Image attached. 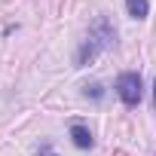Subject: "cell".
Returning <instances> with one entry per match:
<instances>
[{
  "label": "cell",
  "mask_w": 156,
  "mask_h": 156,
  "mask_svg": "<svg viewBox=\"0 0 156 156\" xmlns=\"http://www.w3.org/2000/svg\"><path fill=\"white\" fill-rule=\"evenodd\" d=\"M86 95H92V98H101V86H98V83L86 86Z\"/></svg>",
  "instance_id": "5b68a950"
},
{
  "label": "cell",
  "mask_w": 156,
  "mask_h": 156,
  "mask_svg": "<svg viewBox=\"0 0 156 156\" xmlns=\"http://www.w3.org/2000/svg\"><path fill=\"white\" fill-rule=\"evenodd\" d=\"M116 92H119V98H122V104H129V107H135L138 101H141V76L138 73H119V80H116Z\"/></svg>",
  "instance_id": "7a4b0ae2"
},
{
  "label": "cell",
  "mask_w": 156,
  "mask_h": 156,
  "mask_svg": "<svg viewBox=\"0 0 156 156\" xmlns=\"http://www.w3.org/2000/svg\"><path fill=\"white\" fill-rule=\"evenodd\" d=\"M153 107H156V83H153Z\"/></svg>",
  "instance_id": "52a82bcc"
},
{
  "label": "cell",
  "mask_w": 156,
  "mask_h": 156,
  "mask_svg": "<svg viewBox=\"0 0 156 156\" xmlns=\"http://www.w3.org/2000/svg\"><path fill=\"white\" fill-rule=\"evenodd\" d=\"M40 156H55V153H52V150H49V147L43 144V147H40Z\"/></svg>",
  "instance_id": "8992f818"
},
{
  "label": "cell",
  "mask_w": 156,
  "mask_h": 156,
  "mask_svg": "<svg viewBox=\"0 0 156 156\" xmlns=\"http://www.w3.org/2000/svg\"><path fill=\"white\" fill-rule=\"evenodd\" d=\"M70 138H73V144L80 147V150H89L95 144V138H92V132L86 126H70Z\"/></svg>",
  "instance_id": "3957f363"
},
{
  "label": "cell",
  "mask_w": 156,
  "mask_h": 156,
  "mask_svg": "<svg viewBox=\"0 0 156 156\" xmlns=\"http://www.w3.org/2000/svg\"><path fill=\"white\" fill-rule=\"evenodd\" d=\"M126 9H129V16H132V19H147L150 3H147V0H126Z\"/></svg>",
  "instance_id": "277c9868"
},
{
  "label": "cell",
  "mask_w": 156,
  "mask_h": 156,
  "mask_svg": "<svg viewBox=\"0 0 156 156\" xmlns=\"http://www.w3.org/2000/svg\"><path fill=\"white\" fill-rule=\"evenodd\" d=\"M113 40H116V31H113V25L104 19V16H98L95 22H92V28H89V34H86V40H83V46L76 49V67H86L98 52H104V49H110L113 46Z\"/></svg>",
  "instance_id": "6da1fadb"
}]
</instances>
